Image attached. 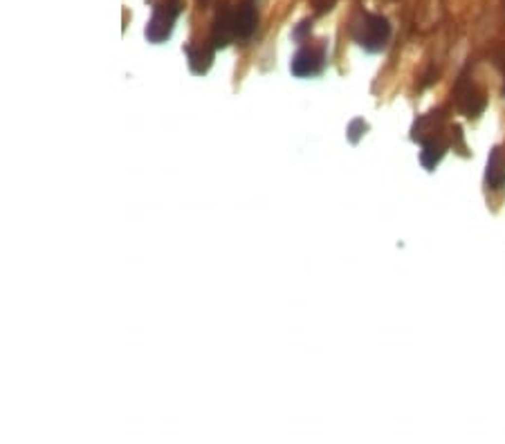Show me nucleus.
Returning <instances> with one entry per match:
<instances>
[{
	"mask_svg": "<svg viewBox=\"0 0 505 444\" xmlns=\"http://www.w3.org/2000/svg\"><path fill=\"white\" fill-rule=\"evenodd\" d=\"M258 25V9L254 0H245L238 7H225L218 12L211 27V50H222L232 43L250 41Z\"/></svg>",
	"mask_w": 505,
	"mask_h": 444,
	"instance_id": "1",
	"label": "nucleus"
},
{
	"mask_svg": "<svg viewBox=\"0 0 505 444\" xmlns=\"http://www.w3.org/2000/svg\"><path fill=\"white\" fill-rule=\"evenodd\" d=\"M350 36L366 52H382L391 38V23L382 14L360 12L350 23Z\"/></svg>",
	"mask_w": 505,
	"mask_h": 444,
	"instance_id": "2",
	"label": "nucleus"
},
{
	"mask_svg": "<svg viewBox=\"0 0 505 444\" xmlns=\"http://www.w3.org/2000/svg\"><path fill=\"white\" fill-rule=\"evenodd\" d=\"M180 12H182L180 0H166L162 5H157L153 9L151 20L146 23V30H144L146 38L151 43H155V45L157 43H164L168 36L173 34L175 20H178Z\"/></svg>",
	"mask_w": 505,
	"mask_h": 444,
	"instance_id": "3",
	"label": "nucleus"
},
{
	"mask_svg": "<svg viewBox=\"0 0 505 444\" xmlns=\"http://www.w3.org/2000/svg\"><path fill=\"white\" fill-rule=\"evenodd\" d=\"M328 56H325V43H310V45L299 47L292 56L290 63V72L299 79H310V76H317L324 72L325 63H328Z\"/></svg>",
	"mask_w": 505,
	"mask_h": 444,
	"instance_id": "4",
	"label": "nucleus"
},
{
	"mask_svg": "<svg viewBox=\"0 0 505 444\" xmlns=\"http://www.w3.org/2000/svg\"><path fill=\"white\" fill-rule=\"evenodd\" d=\"M456 101H458V108L467 115V117H476L478 112L485 108L483 94L474 88V83L465 81V79L458 83V88H456Z\"/></svg>",
	"mask_w": 505,
	"mask_h": 444,
	"instance_id": "5",
	"label": "nucleus"
},
{
	"mask_svg": "<svg viewBox=\"0 0 505 444\" xmlns=\"http://www.w3.org/2000/svg\"><path fill=\"white\" fill-rule=\"evenodd\" d=\"M487 187L489 188H501L505 182V151L503 148H494L487 162Z\"/></svg>",
	"mask_w": 505,
	"mask_h": 444,
	"instance_id": "6",
	"label": "nucleus"
},
{
	"mask_svg": "<svg viewBox=\"0 0 505 444\" xmlns=\"http://www.w3.org/2000/svg\"><path fill=\"white\" fill-rule=\"evenodd\" d=\"M186 56H189V65H191L193 74H204L209 70L211 59H214V50H204V47L189 45L186 47Z\"/></svg>",
	"mask_w": 505,
	"mask_h": 444,
	"instance_id": "7",
	"label": "nucleus"
},
{
	"mask_svg": "<svg viewBox=\"0 0 505 444\" xmlns=\"http://www.w3.org/2000/svg\"><path fill=\"white\" fill-rule=\"evenodd\" d=\"M445 151H447V144H445L442 139H433V141H427V144H422V155H420V162H422V166L431 171L435 164L442 159Z\"/></svg>",
	"mask_w": 505,
	"mask_h": 444,
	"instance_id": "8",
	"label": "nucleus"
},
{
	"mask_svg": "<svg viewBox=\"0 0 505 444\" xmlns=\"http://www.w3.org/2000/svg\"><path fill=\"white\" fill-rule=\"evenodd\" d=\"M368 130V126H366L364 119H353L348 126V139L350 141H360V137Z\"/></svg>",
	"mask_w": 505,
	"mask_h": 444,
	"instance_id": "9",
	"label": "nucleus"
},
{
	"mask_svg": "<svg viewBox=\"0 0 505 444\" xmlns=\"http://www.w3.org/2000/svg\"><path fill=\"white\" fill-rule=\"evenodd\" d=\"M310 25H312L310 20H301V23L294 27V32H292V38H294V41H303V38H306V34L310 32Z\"/></svg>",
	"mask_w": 505,
	"mask_h": 444,
	"instance_id": "10",
	"label": "nucleus"
}]
</instances>
